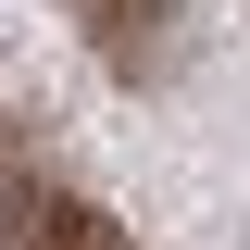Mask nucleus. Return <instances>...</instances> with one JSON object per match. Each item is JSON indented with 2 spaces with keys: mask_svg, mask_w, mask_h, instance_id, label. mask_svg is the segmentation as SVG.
<instances>
[{
  "mask_svg": "<svg viewBox=\"0 0 250 250\" xmlns=\"http://www.w3.org/2000/svg\"><path fill=\"white\" fill-rule=\"evenodd\" d=\"M0 250H138V238L38 163V125H0Z\"/></svg>",
  "mask_w": 250,
  "mask_h": 250,
  "instance_id": "obj_1",
  "label": "nucleus"
},
{
  "mask_svg": "<svg viewBox=\"0 0 250 250\" xmlns=\"http://www.w3.org/2000/svg\"><path fill=\"white\" fill-rule=\"evenodd\" d=\"M75 25H88V50L125 88H163L188 62V0H75Z\"/></svg>",
  "mask_w": 250,
  "mask_h": 250,
  "instance_id": "obj_2",
  "label": "nucleus"
}]
</instances>
